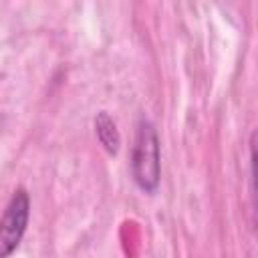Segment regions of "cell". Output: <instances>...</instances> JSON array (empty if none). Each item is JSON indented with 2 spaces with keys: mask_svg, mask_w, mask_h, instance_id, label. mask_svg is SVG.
<instances>
[{
  "mask_svg": "<svg viewBox=\"0 0 258 258\" xmlns=\"http://www.w3.org/2000/svg\"><path fill=\"white\" fill-rule=\"evenodd\" d=\"M131 175L135 185L145 191L153 194L161 181V145L155 125L141 117L137 121L135 139L131 147Z\"/></svg>",
  "mask_w": 258,
  "mask_h": 258,
  "instance_id": "obj_1",
  "label": "cell"
},
{
  "mask_svg": "<svg viewBox=\"0 0 258 258\" xmlns=\"http://www.w3.org/2000/svg\"><path fill=\"white\" fill-rule=\"evenodd\" d=\"M30 218V196L24 187L14 189L0 222V258H8L18 246L26 232Z\"/></svg>",
  "mask_w": 258,
  "mask_h": 258,
  "instance_id": "obj_2",
  "label": "cell"
},
{
  "mask_svg": "<svg viewBox=\"0 0 258 258\" xmlns=\"http://www.w3.org/2000/svg\"><path fill=\"white\" fill-rule=\"evenodd\" d=\"M95 135H97L99 143L103 145V149L109 155H117V151L121 147V133L117 129L115 119L107 111L97 113V117H95Z\"/></svg>",
  "mask_w": 258,
  "mask_h": 258,
  "instance_id": "obj_3",
  "label": "cell"
},
{
  "mask_svg": "<svg viewBox=\"0 0 258 258\" xmlns=\"http://www.w3.org/2000/svg\"><path fill=\"white\" fill-rule=\"evenodd\" d=\"M250 189H252V208L258 224V127L250 135Z\"/></svg>",
  "mask_w": 258,
  "mask_h": 258,
  "instance_id": "obj_4",
  "label": "cell"
}]
</instances>
